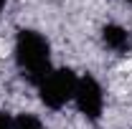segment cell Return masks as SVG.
<instances>
[{"mask_svg": "<svg viewBox=\"0 0 132 129\" xmlns=\"http://www.w3.org/2000/svg\"><path fill=\"white\" fill-rule=\"evenodd\" d=\"M0 129H13V119L8 114H0Z\"/></svg>", "mask_w": 132, "mask_h": 129, "instance_id": "6", "label": "cell"}, {"mask_svg": "<svg viewBox=\"0 0 132 129\" xmlns=\"http://www.w3.org/2000/svg\"><path fill=\"white\" fill-rule=\"evenodd\" d=\"M102 38H104V43L112 51H117V53H125V51L130 48V33L125 31L122 25H114V23H112V25H104Z\"/></svg>", "mask_w": 132, "mask_h": 129, "instance_id": "4", "label": "cell"}, {"mask_svg": "<svg viewBox=\"0 0 132 129\" xmlns=\"http://www.w3.org/2000/svg\"><path fill=\"white\" fill-rule=\"evenodd\" d=\"M76 84H79V79H76L74 71H69V68H56V71H51L48 76L38 84L41 101H43L48 109H61L69 99H74Z\"/></svg>", "mask_w": 132, "mask_h": 129, "instance_id": "2", "label": "cell"}, {"mask_svg": "<svg viewBox=\"0 0 132 129\" xmlns=\"http://www.w3.org/2000/svg\"><path fill=\"white\" fill-rule=\"evenodd\" d=\"M13 129H43V124L33 114H20L15 122H13Z\"/></svg>", "mask_w": 132, "mask_h": 129, "instance_id": "5", "label": "cell"}, {"mask_svg": "<svg viewBox=\"0 0 132 129\" xmlns=\"http://www.w3.org/2000/svg\"><path fill=\"white\" fill-rule=\"evenodd\" d=\"M3 5H5V0H0V10H3Z\"/></svg>", "mask_w": 132, "mask_h": 129, "instance_id": "7", "label": "cell"}, {"mask_svg": "<svg viewBox=\"0 0 132 129\" xmlns=\"http://www.w3.org/2000/svg\"><path fill=\"white\" fill-rule=\"evenodd\" d=\"M127 3H132V0H127Z\"/></svg>", "mask_w": 132, "mask_h": 129, "instance_id": "8", "label": "cell"}, {"mask_svg": "<svg viewBox=\"0 0 132 129\" xmlns=\"http://www.w3.org/2000/svg\"><path fill=\"white\" fill-rule=\"evenodd\" d=\"M15 61L23 76L36 86L51 73V48L48 41L36 31H20L15 38Z\"/></svg>", "mask_w": 132, "mask_h": 129, "instance_id": "1", "label": "cell"}, {"mask_svg": "<svg viewBox=\"0 0 132 129\" xmlns=\"http://www.w3.org/2000/svg\"><path fill=\"white\" fill-rule=\"evenodd\" d=\"M74 101H76V106H79V112L86 116V119H92V122H97L99 116H102V109H104V91H102V86H99V81L94 76H81L79 84H76V94H74Z\"/></svg>", "mask_w": 132, "mask_h": 129, "instance_id": "3", "label": "cell"}]
</instances>
